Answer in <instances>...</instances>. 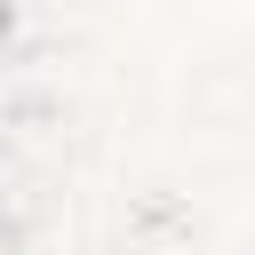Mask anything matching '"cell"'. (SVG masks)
<instances>
[{
	"label": "cell",
	"instance_id": "6da1fadb",
	"mask_svg": "<svg viewBox=\"0 0 255 255\" xmlns=\"http://www.w3.org/2000/svg\"><path fill=\"white\" fill-rule=\"evenodd\" d=\"M56 199V143L40 112H0V255L40 231Z\"/></svg>",
	"mask_w": 255,
	"mask_h": 255
}]
</instances>
